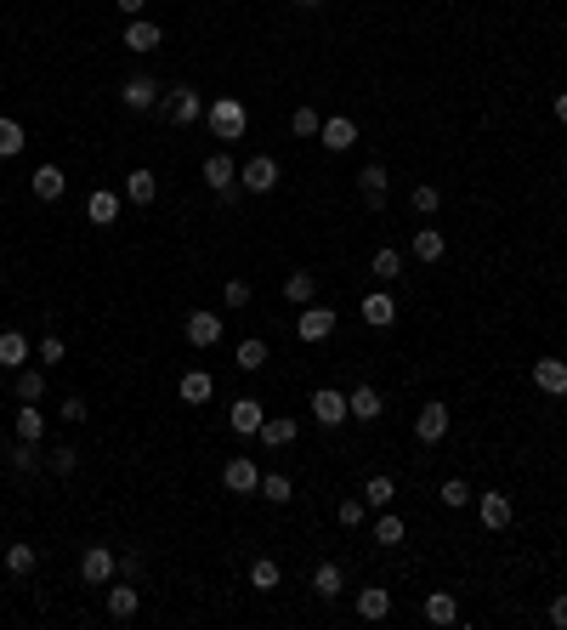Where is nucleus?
<instances>
[{"label":"nucleus","mask_w":567,"mask_h":630,"mask_svg":"<svg viewBox=\"0 0 567 630\" xmlns=\"http://www.w3.org/2000/svg\"><path fill=\"white\" fill-rule=\"evenodd\" d=\"M250 296H256V290H250V279H227V290H222V301L233 307V312H239V307H250Z\"/></svg>","instance_id":"46"},{"label":"nucleus","mask_w":567,"mask_h":630,"mask_svg":"<svg viewBox=\"0 0 567 630\" xmlns=\"http://www.w3.org/2000/svg\"><path fill=\"white\" fill-rule=\"evenodd\" d=\"M29 148V137H24V125H17V119H6V114H0V159H17V154H24Z\"/></svg>","instance_id":"37"},{"label":"nucleus","mask_w":567,"mask_h":630,"mask_svg":"<svg viewBox=\"0 0 567 630\" xmlns=\"http://www.w3.org/2000/svg\"><path fill=\"white\" fill-rule=\"evenodd\" d=\"M62 352H69V347H62V335H40L34 358H40V364H62Z\"/></svg>","instance_id":"48"},{"label":"nucleus","mask_w":567,"mask_h":630,"mask_svg":"<svg viewBox=\"0 0 567 630\" xmlns=\"http://www.w3.org/2000/svg\"><path fill=\"white\" fill-rule=\"evenodd\" d=\"M239 369H244V375H261V369H267V341H261V335L239 341Z\"/></svg>","instance_id":"38"},{"label":"nucleus","mask_w":567,"mask_h":630,"mask_svg":"<svg viewBox=\"0 0 567 630\" xmlns=\"http://www.w3.org/2000/svg\"><path fill=\"white\" fill-rule=\"evenodd\" d=\"M477 517H482V529H511V494H499V489H488V494H477Z\"/></svg>","instance_id":"13"},{"label":"nucleus","mask_w":567,"mask_h":630,"mask_svg":"<svg viewBox=\"0 0 567 630\" xmlns=\"http://www.w3.org/2000/svg\"><path fill=\"white\" fill-rule=\"evenodd\" d=\"M318 142H324L329 154H346V148H358V125H352L346 114H329L324 131H318Z\"/></svg>","instance_id":"12"},{"label":"nucleus","mask_w":567,"mask_h":630,"mask_svg":"<svg viewBox=\"0 0 567 630\" xmlns=\"http://www.w3.org/2000/svg\"><path fill=\"white\" fill-rule=\"evenodd\" d=\"M556 119L567 125V91H556Z\"/></svg>","instance_id":"54"},{"label":"nucleus","mask_w":567,"mask_h":630,"mask_svg":"<svg viewBox=\"0 0 567 630\" xmlns=\"http://www.w3.org/2000/svg\"><path fill=\"white\" fill-rule=\"evenodd\" d=\"M369 272H374V279H381V284L403 279V256H397L392 244H381V250H374V262H369Z\"/></svg>","instance_id":"35"},{"label":"nucleus","mask_w":567,"mask_h":630,"mask_svg":"<svg viewBox=\"0 0 567 630\" xmlns=\"http://www.w3.org/2000/svg\"><path fill=\"white\" fill-rule=\"evenodd\" d=\"M29 352H34V347H29V335H24V329H6V335H0V364H6L12 375L29 364Z\"/></svg>","instance_id":"27"},{"label":"nucleus","mask_w":567,"mask_h":630,"mask_svg":"<svg viewBox=\"0 0 567 630\" xmlns=\"http://www.w3.org/2000/svg\"><path fill=\"white\" fill-rule=\"evenodd\" d=\"M182 335H187V341H194V347L204 352V347H216V341H222V319H216V312H187Z\"/></svg>","instance_id":"16"},{"label":"nucleus","mask_w":567,"mask_h":630,"mask_svg":"<svg viewBox=\"0 0 567 630\" xmlns=\"http://www.w3.org/2000/svg\"><path fill=\"white\" fill-rule=\"evenodd\" d=\"M312 591H318L324 602H335L346 591V568H341V562H318V568H312Z\"/></svg>","instance_id":"25"},{"label":"nucleus","mask_w":567,"mask_h":630,"mask_svg":"<svg viewBox=\"0 0 567 630\" xmlns=\"http://www.w3.org/2000/svg\"><path fill=\"white\" fill-rule=\"evenodd\" d=\"M46 466H52L57 477H69V472L80 466V449H69V444H57V454H46Z\"/></svg>","instance_id":"47"},{"label":"nucleus","mask_w":567,"mask_h":630,"mask_svg":"<svg viewBox=\"0 0 567 630\" xmlns=\"http://www.w3.org/2000/svg\"><path fill=\"white\" fill-rule=\"evenodd\" d=\"M222 482H227V489H233V494L244 500V494H256V489H261V466H256L250 454H233V460L222 466Z\"/></svg>","instance_id":"8"},{"label":"nucleus","mask_w":567,"mask_h":630,"mask_svg":"<svg viewBox=\"0 0 567 630\" xmlns=\"http://www.w3.org/2000/svg\"><path fill=\"white\" fill-rule=\"evenodd\" d=\"M329 329H335V312L318 307V301H307L301 319H296V335H301V341H329Z\"/></svg>","instance_id":"11"},{"label":"nucleus","mask_w":567,"mask_h":630,"mask_svg":"<svg viewBox=\"0 0 567 630\" xmlns=\"http://www.w3.org/2000/svg\"><path fill=\"white\" fill-rule=\"evenodd\" d=\"M12 392H17V404H40V397H46V375L40 369H17Z\"/></svg>","instance_id":"34"},{"label":"nucleus","mask_w":567,"mask_h":630,"mask_svg":"<svg viewBox=\"0 0 567 630\" xmlns=\"http://www.w3.org/2000/svg\"><path fill=\"white\" fill-rule=\"evenodd\" d=\"M289 131H296V137H318V131H324L318 109H296V114H289Z\"/></svg>","instance_id":"45"},{"label":"nucleus","mask_w":567,"mask_h":630,"mask_svg":"<svg viewBox=\"0 0 567 630\" xmlns=\"http://www.w3.org/2000/svg\"><path fill=\"white\" fill-rule=\"evenodd\" d=\"M6 466H12L17 477H24V472H34V466H40V444H24V437H17V444L6 449Z\"/></svg>","instance_id":"41"},{"label":"nucleus","mask_w":567,"mask_h":630,"mask_svg":"<svg viewBox=\"0 0 567 630\" xmlns=\"http://www.w3.org/2000/svg\"><path fill=\"white\" fill-rule=\"evenodd\" d=\"M114 574H119V557L109 551V545H86V551H80V579L86 585H102V591H109Z\"/></svg>","instance_id":"5"},{"label":"nucleus","mask_w":567,"mask_h":630,"mask_svg":"<svg viewBox=\"0 0 567 630\" xmlns=\"http://www.w3.org/2000/svg\"><path fill=\"white\" fill-rule=\"evenodd\" d=\"M403 517H392V511H381V517H374V545H403Z\"/></svg>","instance_id":"43"},{"label":"nucleus","mask_w":567,"mask_h":630,"mask_svg":"<svg viewBox=\"0 0 567 630\" xmlns=\"http://www.w3.org/2000/svg\"><path fill=\"white\" fill-rule=\"evenodd\" d=\"M142 562H148L142 551H125V557H119V574H125V579H137V574H142Z\"/></svg>","instance_id":"51"},{"label":"nucleus","mask_w":567,"mask_h":630,"mask_svg":"<svg viewBox=\"0 0 567 630\" xmlns=\"http://www.w3.org/2000/svg\"><path fill=\"white\" fill-rule=\"evenodd\" d=\"M159 40H165V29L154 24V17H131V24H125V52H159Z\"/></svg>","instance_id":"14"},{"label":"nucleus","mask_w":567,"mask_h":630,"mask_svg":"<svg viewBox=\"0 0 567 630\" xmlns=\"http://www.w3.org/2000/svg\"><path fill=\"white\" fill-rule=\"evenodd\" d=\"M12 426H17L24 444H40V437H46V415H40L34 404H24V409H12Z\"/></svg>","instance_id":"32"},{"label":"nucleus","mask_w":567,"mask_h":630,"mask_svg":"<svg viewBox=\"0 0 567 630\" xmlns=\"http://www.w3.org/2000/svg\"><path fill=\"white\" fill-rule=\"evenodd\" d=\"M119 102H125L131 114H148L154 102H165V86H159L154 74H131V80L119 86Z\"/></svg>","instance_id":"7"},{"label":"nucleus","mask_w":567,"mask_h":630,"mask_svg":"<svg viewBox=\"0 0 567 630\" xmlns=\"http://www.w3.org/2000/svg\"><path fill=\"white\" fill-rule=\"evenodd\" d=\"M284 177H279V159H272V154H256V159H244L239 165V187H244V194H272V187H279Z\"/></svg>","instance_id":"2"},{"label":"nucleus","mask_w":567,"mask_h":630,"mask_svg":"<svg viewBox=\"0 0 567 630\" xmlns=\"http://www.w3.org/2000/svg\"><path fill=\"white\" fill-rule=\"evenodd\" d=\"M392 500H397V477H392V472H374V477L364 482V506H374V511H386V506H392Z\"/></svg>","instance_id":"29"},{"label":"nucleus","mask_w":567,"mask_h":630,"mask_svg":"<svg viewBox=\"0 0 567 630\" xmlns=\"http://www.w3.org/2000/svg\"><path fill=\"white\" fill-rule=\"evenodd\" d=\"M307 409H312V420H318V426H329V432L352 420V409H346V392H335V387H318V392L307 397Z\"/></svg>","instance_id":"3"},{"label":"nucleus","mask_w":567,"mask_h":630,"mask_svg":"<svg viewBox=\"0 0 567 630\" xmlns=\"http://www.w3.org/2000/svg\"><path fill=\"white\" fill-rule=\"evenodd\" d=\"M386 182H392V177H386V165H374V159L358 171V194H364L369 210H381V205H386Z\"/></svg>","instance_id":"20"},{"label":"nucleus","mask_w":567,"mask_h":630,"mask_svg":"<svg viewBox=\"0 0 567 630\" xmlns=\"http://www.w3.org/2000/svg\"><path fill=\"white\" fill-rule=\"evenodd\" d=\"M119 194L131 199V205H154V199H159V177L148 171V165H137V171L125 177V187H119Z\"/></svg>","instance_id":"23"},{"label":"nucleus","mask_w":567,"mask_h":630,"mask_svg":"<svg viewBox=\"0 0 567 630\" xmlns=\"http://www.w3.org/2000/svg\"><path fill=\"white\" fill-rule=\"evenodd\" d=\"M62 420H69V426H80V420H86L91 409H86V397H62V409H57Z\"/></svg>","instance_id":"50"},{"label":"nucleus","mask_w":567,"mask_h":630,"mask_svg":"<svg viewBox=\"0 0 567 630\" xmlns=\"http://www.w3.org/2000/svg\"><path fill=\"white\" fill-rule=\"evenodd\" d=\"M165 119L171 125H199L204 119V97L194 86H171L165 91Z\"/></svg>","instance_id":"6"},{"label":"nucleus","mask_w":567,"mask_h":630,"mask_svg":"<svg viewBox=\"0 0 567 630\" xmlns=\"http://www.w3.org/2000/svg\"><path fill=\"white\" fill-rule=\"evenodd\" d=\"M296 6H307V12H312V6H324V0H296Z\"/></svg>","instance_id":"55"},{"label":"nucleus","mask_w":567,"mask_h":630,"mask_svg":"<svg viewBox=\"0 0 567 630\" xmlns=\"http://www.w3.org/2000/svg\"><path fill=\"white\" fill-rule=\"evenodd\" d=\"M29 187H34V199H46V205H57L62 194H69V177L57 171V165H40V171L29 177Z\"/></svg>","instance_id":"24"},{"label":"nucleus","mask_w":567,"mask_h":630,"mask_svg":"<svg viewBox=\"0 0 567 630\" xmlns=\"http://www.w3.org/2000/svg\"><path fill=\"white\" fill-rule=\"evenodd\" d=\"M312 296H318V272H289L284 279V301L289 307H307Z\"/></svg>","instance_id":"33"},{"label":"nucleus","mask_w":567,"mask_h":630,"mask_svg":"<svg viewBox=\"0 0 567 630\" xmlns=\"http://www.w3.org/2000/svg\"><path fill=\"white\" fill-rule=\"evenodd\" d=\"M409 205H414V216H437L443 210V194H437L431 182H414V194H409Z\"/></svg>","instance_id":"42"},{"label":"nucleus","mask_w":567,"mask_h":630,"mask_svg":"<svg viewBox=\"0 0 567 630\" xmlns=\"http://www.w3.org/2000/svg\"><path fill=\"white\" fill-rule=\"evenodd\" d=\"M437 500H443V506H449V511H466V506H471V500H477V494H471V482H466V477H449V482H443V489H437Z\"/></svg>","instance_id":"40"},{"label":"nucleus","mask_w":567,"mask_h":630,"mask_svg":"<svg viewBox=\"0 0 567 630\" xmlns=\"http://www.w3.org/2000/svg\"><path fill=\"white\" fill-rule=\"evenodd\" d=\"M364 324L369 329H392L397 324V301L386 296V290H369V296H364Z\"/></svg>","instance_id":"22"},{"label":"nucleus","mask_w":567,"mask_h":630,"mask_svg":"<svg viewBox=\"0 0 567 630\" xmlns=\"http://www.w3.org/2000/svg\"><path fill=\"white\" fill-rule=\"evenodd\" d=\"M137 607H142V591H137V579H109V619H137Z\"/></svg>","instance_id":"10"},{"label":"nucleus","mask_w":567,"mask_h":630,"mask_svg":"<svg viewBox=\"0 0 567 630\" xmlns=\"http://www.w3.org/2000/svg\"><path fill=\"white\" fill-rule=\"evenodd\" d=\"M256 494L272 500V506H284V500L296 494V489H289V477H284V472H261V489H256Z\"/></svg>","instance_id":"44"},{"label":"nucleus","mask_w":567,"mask_h":630,"mask_svg":"<svg viewBox=\"0 0 567 630\" xmlns=\"http://www.w3.org/2000/svg\"><path fill=\"white\" fill-rule=\"evenodd\" d=\"M199 177H204L210 194H222V187H233V182H239V165H233V154H222V148H216V154L204 159V171H199Z\"/></svg>","instance_id":"17"},{"label":"nucleus","mask_w":567,"mask_h":630,"mask_svg":"<svg viewBox=\"0 0 567 630\" xmlns=\"http://www.w3.org/2000/svg\"><path fill=\"white\" fill-rule=\"evenodd\" d=\"M449 437V404H420V415H414V444L420 449H437Z\"/></svg>","instance_id":"4"},{"label":"nucleus","mask_w":567,"mask_h":630,"mask_svg":"<svg viewBox=\"0 0 567 630\" xmlns=\"http://www.w3.org/2000/svg\"><path fill=\"white\" fill-rule=\"evenodd\" d=\"M256 437H261V449H289V444L301 437V420H296V415H267Z\"/></svg>","instance_id":"9"},{"label":"nucleus","mask_w":567,"mask_h":630,"mask_svg":"<svg viewBox=\"0 0 567 630\" xmlns=\"http://www.w3.org/2000/svg\"><path fill=\"white\" fill-rule=\"evenodd\" d=\"M346 409H352V420H369V426H374V420H381V415H386V404H381V392H374L369 381L346 392Z\"/></svg>","instance_id":"19"},{"label":"nucleus","mask_w":567,"mask_h":630,"mask_svg":"<svg viewBox=\"0 0 567 630\" xmlns=\"http://www.w3.org/2000/svg\"><path fill=\"white\" fill-rule=\"evenodd\" d=\"M279 579H284V568L272 557H256L250 562V585H256V591H279Z\"/></svg>","instance_id":"39"},{"label":"nucleus","mask_w":567,"mask_h":630,"mask_svg":"<svg viewBox=\"0 0 567 630\" xmlns=\"http://www.w3.org/2000/svg\"><path fill=\"white\" fill-rule=\"evenodd\" d=\"M335 517H341V529H358V522L369 517V506H364V500H341V511H335Z\"/></svg>","instance_id":"49"},{"label":"nucleus","mask_w":567,"mask_h":630,"mask_svg":"<svg viewBox=\"0 0 567 630\" xmlns=\"http://www.w3.org/2000/svg\"><path fill=\"white\" fill-rule=\"evenodd\" d=\"M261 420H267V409H261V397H239L233 409H227V426H233L239 437H256L261 432Z\"/></svg>","instance_id":"15"},{"label":"nucleus","mask_w":567,"mask_h":630,"mask_svg":"<svg viewBox=\"0 0 567 630\" xmlns=\"http://www.w3.org/2000/svg\"><path fill=\"white\" fill-rule=\"evenodd\" d=\"M119 205H125V194H114V187H97V194L86 199V216H91L97 227H114V222H119Z\"/></svg>","instance_id":"21"},{"label":"nucleus","mask_w":567,"mask_h":630,"mask_svg":"<svg viewBox=\"0 0 567 630\" xmlns=\"http://www.w3.org/2000/svg\"><path fill=\"white\" fill-rule=\"evenodd\" d=\"M534 387H539L544 397H567V364H562V358H539V364H534Z\"/></svg>","instance_id":"18"},{"label":"nucleus","mask_w":567,"mask_h":630,"mask_svg":"<svg viewBox=\"0 0 567 630\" xmlns=\"http://www.w3.org/2000/svg\"><path fill=\"white\" fill-rule=\"evenodd\" d=\"M386 614H392V591H381V585H369V591H358V619L381 625Z\"/></svg>","instance_id":"30"},{"label":"nucleus","mask_w":567,"mask_h":630,"mask_svg":"<svg viewBox=\"0 0 567 630\" xmlns=\"http://www.w3.org/2000/svg\"><path fill=\"white\" fill-rule=\"evenodd\" d=\"M414 262H443V250H449V239L437 234V227H414Z\"/></svg>","instance_id":"31"},{"label":"nucleus","mask_w":567,"mask_h":630,"mask_svg":"<svg viewBox=\"0 0 567 630\" xmlns=\"http://www.w3.org/2000/svg\"><path fill=\"white\" fill-rule=\"evenodd\" d=\"M204 125H210L216 142H239L250 131V109L239 97H216V102H204Z\"/></svg>","instance_id":"1"},{"label":"nucleus","mask_w":567,"mask_h":630,"mask_svg":"<svg viewBox=\"0 0 567 630\" xmlns=\"http://www.w3.org/2000/svg\"><path fill=\"white\" fill-rule=\"evenodd\" d=\"M114 6H119L125 17H142V12H148V0H114Z\"/></svg>","instance_id":"53"},{"label":"nucleus","mask_w":567,"mask_h":630,"mask_svg":"<svg viewBox=\"0 0 567 630\" xmlns=\"http://www.w3.org/2000/svg\"><path fill=\"white\" fill-rule=\"evenodd\" d=\"M426 625H437V630L459 625V602H454L449 591H431V597H426Z\"/></svg>","instance_id":"28"},{"label":"nucleus","mask_w":567,"mask_h":630,"mask_svg":"<svg viewBox=\"0 0 567 630\" xmlns=\"http://www.w3.org/2000/svg\"><path fill=\"white\" fill-rule=\"evenodd\" d=\"M551 625L567 630V591H556V602H551Z\"/></svg>","instance_id":"52"},{"label":"nucleus","mask_w":567,"mask_h":630,"mask_svg":"<svg viewBox=\"0 0 567 630\" xmlns=\"http://www.w3.org/2000/svg\"><path fill=\"white\" fill-rule=\"evenodd\" d=\"M34 568H40V551H34V545H24V539L6 545V574L24 579V574H34Z\"/></svg>","instance_id":"36"},{"label":"nucleus","mask_w":567,"mask_h":630,"mask_svg":"<svg viewBox=\"0 0 567 630\" xmlns=\"http://www.w3.org/2000/svg\"><path fill=\"white\" fill-rule=\"evenodd\" d=\"M0 579H6V551H0Z\"/></svg>","instance_id":"56"},{"label":"nucleus","mask_w":567,"mask_h":630,"mask_svg":"<svg viewBox=\"0 0 567 630\" xmlns=\"http://www.w3.org/2000/svg\"><path fill=\"white\" fill-rule=\"evenodd\" d=\"M176 392H182V404H194V409H199V404H210V397H216V381H210L204 369H187L182 381H176Z\"/></svg>","instance_id":"26"}]
</instances>
